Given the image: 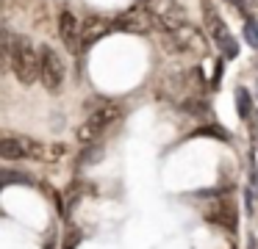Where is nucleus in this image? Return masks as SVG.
I'll list each match as a JSON object with an SVG mask.
<instances>
[{
  "label": "nucleus",
  "instance_id": "f257e3e1",
  "mask_svg": "<svg viewBox=\"0 0 258 249\" xmlns=\"http://www.w3.org/2000/svg\"><path fill=\"white\" fill-rule=\"evenodd\" d=\"M12 72L17 75L20 83H25V86L39 80V50L34 47V42H31L28 36H17V42H14Z\"/></svg>",
  "mask_w": 258,
  "mask_h": 249
},
{
  "label": "nucleus",
  "instance_id": "f03ea898",
  "mask_svg": "<svg viewBox=\"0 0 258 249\" xmlns=\"http://www.w3.org/2000/svg\"><path fill=\"white\" fill-rule=\"evenodd\" d=\"M119 116H122V108H119L117 103H103L100 108L92 111V114L86 116V122L78 127V141L89 147V144L95 141V138H100L103 130H106V127H111Z\"/></svg>",
  "mask_w": 258,
  "mask_h": 249
},
{
  "label": "nucleus",
  "instance_id": "7ed1b4c3",
  "mask_svg": "<svg viewBox=\"0 0 258 249\" xmlns=\"http://www.w3.org/2000/svg\"><path fill=\"white\" fill-rule=\"evenodd\" d=\"M164 47H167V53H206L208 42L200 28L186 22V25L175 28L164 36Z\"/></svg>",
  "mask_w": 258,
  "mask_h": 249
},
{
  "label": "nucleus",
  "instance_id": "20e7f679",
  "mask_svg": "<svg viewBox=\"0 0 258 249\" xmlns=\"http://www.w3.org/2000/svg\"><path fill=\"white\" fill-rule=\"evenodd\" d=\"M67 77V64L64 58L50 47V44H42L39 47V80L47 92H58Z\"/></svg>",
  "mask_w": 258,
  "mask_h": 249
},
{
  "label": "nucleus",
  "instance_id": "39448f33",
  "mask_svg": "<svg viewBox=\"0 0 258 249\" xmlns=\"http://www.w3.org/2000/svg\"><path fill=\"white\" fill-rule=\"evenodd\" d=\"M145 6H147V11H150L153 25H156L158 31L169 33V31H175V28L186 25V11L178 0H147Z\"/></svg>",
  "mask_w": 258,
  "mask_h": 249
},
{
  "label": "nucleus",
  "instance_id": "423d86ee",
  "mask_svg": "<svg viewBox=\"0 0 258 249\" xmlns=\"http://www.w3.org/2000/svg\"><path fill=\"white\" fill-rule=\"evenodd\" d=\"M150 28H156V25H153V17H150V11H147L145 3H139V6H134V9H128L117 22H114V31L147 33Z\"/></svg>",
  "mask_w": 258,
  "mask_h": 249
},
{
  "label": "nucleus",
  "instance_id": "0eeeda50",
  "mask_svg": "<svg viewBox=\"0 0 258 249\" xmlns=\"http://www.w3.org/2000/svg\"><path fill=\"white\" fill-rule=\"evenodd\" d=\"M42 147L28 138H20V136H9V138H0V160H17V158H31V155H39Z\"/></svg>",
  "mask_w": 258,
  "mask_h": 249
},
{
  "label": "nucleus",
  "instance_id": "6e6552de",
  "mask_svg": "<svg viewBox=\"0 0 258 249\" xmlns=\"http://www.w3.org/2000/svg\"><path fill=\"white\" fill-rule=\"evenodd\" d=\"M58 36H61L64 47L70 53H78L81 50V44H84V39H81V22L73 11H61V17H58Z\"/></svg>",
  "mask_w": 258,
  "mask_h": 249
},
{
  "label": "nucleus",
  "instance_id": "1a4fd4ad",
  "mask_svg": "<svg viewBox=\"0 0 258 249\" xmlns=\"http://www.w3.org/2000/svg\"><path fill=\"white\" fill-rule=\"evenodd\" d=\"M206 219L211 224L222 227V230H236V224H239V210H236V205L230 199H222V202L214 205V210H208Z\"/></svg>",
  "mask_w": 258,
  "mask_h": 249
},
{
  "label": "nucleus",
  "instance_id": "9d476101",
  "mask_svg": "<svg viewBox=\"0 0 258 249\" xmlns=\"http://www.w3.org/2000/svg\"><path fill=\"white\" fill-rule=\"evenodd\" d=\"M14 36L9 28H0V72H12V64H14Z\"/></svg>",
  "mask_w": 258,
  "mask_h": 249
},
{
  "label": "nucleus",
  "instance_id": "9b49d317",
  "mask_svg": "<svg viewBox=\"0 0 258 249\" xmlns=\"http://www.w3.org/2000/svg\"><path fill=\"white\" fill-rule=\"evenodd\" d=\"M106 31H108V22L103 20V17H86V20L81 22V39H84V44L97 42Z\"/></svg>",
  "mask_w": 258,
  "mask_h": 249
},
{
  "label": "nucleus",
  "instance_id": "f8f14e48",
  "mask_svg": "<svg viewBox=\"0 0 258 249\" xmlns=\"http://www.w3.org/2000/svg\"><path fill=\"white\" fill-rule=\"evenodd\" d=\"M203 20H206V28H208V33L214 36V42H222L225 36H230V33H228V25H225V20H222V17H219L208 3H206V9H203Z\"/></svg>",
  "mask_w": 258,
  "mask_h": 249
},
{
  "label": "nucleus",
  "instance_id": "ddd939ff",
  "mask_svg": "<svg viewBox=\"0 0 258 249\" xmlns=\"http://www.w3.org/2000/svg\"><path fill=\"white\" fill-rule=\"evenodd\" d=\"M236 108H239V116L241 119H250V114H252V97H250V92L247 89H236Z\"/></svg>",
  "mask_w": 258,
  "mask_h": 249
},
{
  "label": "nucleus",
  "instance_id": "4468645a",
  "mask_svg": "<svg viewBox=\"0 0 258 249\" xmlns=\"http://www.w3.org/2000/svg\"><path fill=\"white\" fill-rule=\"evenodd\" d=\"M6 186H31V177L23 175V172H0V188Z\"/></svg>",
  "mask_w": 258,
  "mask_h": 249
},
{
  "label": "nucleus",
  "instance_id": "2eb2a0df",
  "mask_svg": "<svg viewBox=\"0 0 258 249\" xmlns=\"http://www.w3.org/2000/svg\"><path fill=\"white\" fill-rule=\"evenodd\" d=\"M97 158H103V147H89V149H84V152H81L78 166H95Z\"/></svg>",
  "mask_w": 258,
  "mask_h": 249
},
{
  "label": "nucleus",
  "instance_id": "dca6fc26",
  "mask_svg": "<svg viewBox=\"0 0 258 249\" xmlns=\"http://www.w3.org/2000/svg\"><path fill=\"white\" fill-rule=\"evenodd\" d=\"M180 108H183L186 114H197V116H206L208 114V105L203 103V100H195V94H191V100H186Z\"/></svg>",
  "mask_w": 258,
  "mask_h": 249
},
{
  "label": "nucleus",
  "instance_id": "f3484780",
  "mask_svg": "<svg viewBox=\"0 0 258 249\" xmlns=\"http://www.w3.org/2000/svg\"><path fill=\"white\" fill-rule=\"evenodd\" d=\"M217 44H219V50H222L225 58H236V55H239V44H236L233 36H225L222 42H217Z\"/></svg>",
  "mask_w": 258,
  "mask_h": 249
},
{
  "label": "nucleus",
  "instance_id": "a211bd4d",
  "mask_svg": "<svg viewBox=\"0 0 258 249\" xmlns=\"http://www.w3.org/2000/svg\"><path fill=\"white\" fill-rule=\"evenodd\" d=\"M244 36H247V42L252 44V47H258V25L252 20H247V25H244Z\"/></svg>",
  "mask_w": 258,
  "mask_h": 249
},
{
  "label": "nucleus",
  "instance_id": "6ab92c4d",
  "mask_svg": "<svg viewBox=\"0 0 258 249\" xmlns=\"http://www.w3.org/2000/svg\"><path fill=\"white\" fill-rule=\"evenodd\" d=\"M233 6H239V11H244V0H230Z\"/></svg>",
  "mask_w": 258,
  "mask_h": 249
},
{
  "label": "nucleus",
  "instance_id": "aec40b11",
  "mask_svg": "<svg viewBox=\"0 0 258 249\" xmlns=\"http://www.w3.org/2000/svg\"><path fill=\"white\" fill-rule=\"evenodd\" d=\"M3 3H6V0H0V6H3Z\"/></svg>",
  "mask_w": 258,
  "mask_h": 249
}]
</instances>
